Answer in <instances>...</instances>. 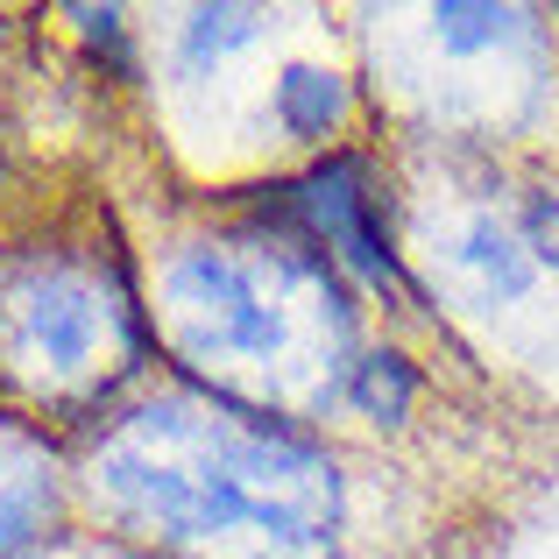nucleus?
Segmentation results:
<instances>
[{"label": "nucleus", "instance_id": "nucleus-4", "mask_svg": "<svg viewBox=\"0 0 559 559\" xmlns=\"http://www.w3.org/2000/svg\"><path fill=\"white\" fill-rule=\"evenodd\" d=\"M234 213L255 219V227H284L305 248H319L361 305H382V312L411 305V248L396 234V199H390L382 164L361 142L326 150L312 164L270 170L262 185H248L234 199Z\"/></svg>", "mask_w": 559, "mask_h": 559}, {"label": "nucleus", "instance_id": "nucleus-3", "mask_svg": "<svg viewBox=\"0 0 559 559\" xmlns=\"http://www.w3.org/2000/svg\"><path fill=\"white\" fill-rule=\"evenodd\" d=\"M156 376L150 276L107 219L0 234V411L71 447Z\"/></svg>", "mask_w": 559, "mask_h": 559}, {"label": "nucleus", "instance_id": "nucleus-9", "mask_svg": "<svg viewBox=\"0 0 559 559\" xmlns=\"http://www.w3.org/2000/svg\"><path fill=\"white\" fill-rule=\"evenodd\" d=\"M425 404V369L418 355H404L396 341H361V355L347 361V382H341V404L333 418H355L369 432H404Z\"/></svg>", "mask_w": 559, "mask_h": 559}, {"label": "nucleus", "instance_id": "nucleus-13", "mask_svg": "<svg viewBox=\"0 0 559 559\" xmlns=\"http://www.w3.org/2000/svg\"><path fill=\"white\" fill-rule=\"evenodd\" d=\"M50 559H164L150 546H128V538H107V532H71Z\"/></svg>", "mask_w": 559, "mask_h": 559}, {"label": "nucleus", "instance_id": "nucleus-12", "mask_svg": "<svg viewBox=\"0 0 559 559\" xmlns=\"http://www.w3.org/2000/svg\"><path fill=\"white\" fill-rule=\"evenodd\" d=\"M510 219H518V234H524V248H532L538 270H552V276H559V178H552V185L518 191Z\"/></svg>", "mask_w": 559, "mask_h": 559}, {"label": "nucleus", "instance_id": "nucleus-6", "mask_svg": "<svg viewBox=\"0 0 559 559\" xmlns=\"http://www.w3.org/2000/svg\"><path fill=\"white\" fill-rule=\"evenodd\" d=\"M71 518H79L71 447L0 411V559H50L71 538Z\"/></svg>", "mask_w": 559, "mask_h": 559}, {"label": "nucleus", "instance_id": "nucleus-7", "mask_svg": "<svg viewBox=\"0 0 559 559\" xmlns=\"http://www.w3.org/2000/svg\"><path fill=\"white\" fill-rule=\"evenodd\" d=\"M262 135H276L298 164L326 150H347L361 121V79L347 64H326V57H284V64L262 79Z\"/></svg>", "mask_w": 559, "mask_h": 559}, {"label": "nucleus", "instance_id": "nucleus-5", "mask_svg": "<svg viewBox=\"0 0 559 559\" xmlns=\"http://www.w3.org/2000/svg\"><path fill=\"white\" fill-rule=\"evenodd\" d=\"M425 276H432V290H447L461 312H510V305H524L538 290V262L532 248H524L518 219L503 213V205H453V213L432 219V234H425L418 248Z\"/></svg>", "mask_w": 559, "mask_h": 559}, {"label": "nucleus", "instance_id": "nucleus-8", "mask_svg": "<svg viewBox=\"0 0 559 559\" xmlns=\"http://www.w3.org/2000/svg\"><path fill=\"white\" fill-rule=\"evenodd\" d=\"M270 36H276L270 8H234V0H219V8H178L156 50H164V79L185 85V93H199V85H219L241 57H255Z\"/></svg>", "mask_w": 559, "mask_h": 559}, {"label": "nucleus", "instance_id": "nucleus-11", "mask_svg": "<svg viewBox=\"0 0 559 559\" xmlns=\"http://www.w3.org/2000/svg\"><path fill=\"white\" fill-rule=\"evenodd\" d=\"M64 28L79 36L85 64L114 85H135L142 79V28L128 8H64Z\"/></svg>", "mask_w": 559, "mask_h": 559}, {"label": "nucleus", "instance_id": "nucleus-10", "mask_svg": "<svg viewBox=\"0 0 559 559\" xmlns=\"http://www.w3.org/2000/svg\"><path fill=\"white\" fill-rule=\"evenodd\" d=\"M425 43H432L447 64H481V57H510L538 43V14L532 8H467V0H439L418 14Z\"/></svg>", "mask_w": 559, "mask_h": 559}, {"label": "nucleus", "instance_id": "nucleus-1", "mask_svg": "<svg viewBox=\"0 0 559 559\" xmlns=\"http://www.w3.org/2000/svg\"><path fill=\"white\" fill-rule=\"evenodd\" d=\"M79 510L164 559H341L355 489L326 432L156 376L71 439Z\"/></svg>", "mask_w": 559, "mask_h": 559}, {"label": "nucleus", "instance_id": "nucleus-2", "mask_svg": "<svg viewBox=\"0 0 559 559\" xmlns=\"http://www.w3.org/2000/svg\"><path fill=\"white\" fill-rule=\"evenodd\" d=\"M150 319L164 347V376L284 418H333L347 361L361 355V298L341 284L319 248L284 227L185 234L150 270Z\"/></svg>", "mask_w": 559, "mask_h": 559}]
</instances>
